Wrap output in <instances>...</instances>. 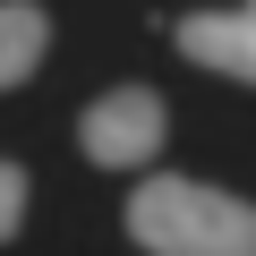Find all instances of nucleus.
I'll list each match as a JSON object with an SVG mask.
<instances>
[{"label": "nucleus", "instance_id": "obj_1", "mask_svg": "<svg viewBox=\"0 0 256 256\" xmlns=\"http://www.w3.org/2000/svg\"><path fill=\"white\" fill-rule=\"evenodd\" d=\"M128 239L146 256H256V205L205 180H137Z\"/></svg>", "mask_w": 256, "mask_h": 256}, {"label": "nucleus", "instance_id": "obj_2", "mask_svg": "<svg viewBox=\"0 0 256 256\" xmlns=\"http://www.w3.org/2000/svg\"><path fill=\"white\" fill-rule=\"evenodd\" d=\"M162 94L154 86H111L102 102H86V120H77V146H86V162H102V171H137V162H154L162 154Z\"/></svg>", "mask_w": 256, "mask_h": 256}, {"label": "nucleus", "instance_id": "obj_3", "mask_svg": "<svg viewBox=\"0 0 256 256\" xmlns=\"http://www.w3.org/2000/svg\"><path fill=\"white\" fill-rule=\"evenodd\" d=\"M180 52L196 68H222L239 86H256V9H205V18H180Z\"/></svg>", "mask_w": 256, "mask_h": 256}, {"label": "nucleus", "instance_id": "obj_4", "mask_svg": "<svg viewBox=\"0 0 256 256\" xmlns=\"http://www.w3.org/2000/svg\"><path fill=\"white\" fill-rule=\"evenodd\" d=\"M52 43V18L34 9V0H0V86H26L34 60Z\"/></svg>", "mask_w": 256, "mask_h": 256}, {"label": "nucleus", "instance_id": "obj_5", "mask_svg": "<svg viewBox=\"0 0 256 256\" xmlns=\"http://www.w3.org/2000/svg\"><path fill=\"white\" fill-rule=\"evenodd\" d=\"M18 222H26V171L0 162V239H18Z\"/></svg>", "mask_w": 256, "mask_h": 256}, {"label": "nucleus", "instance_id": "obj_6", "mask_svg": "<svg viewBox=\"0 0 256 256\" xmlns=\"http://www.w3.org/2000/svg\"><path fill=\"white\" fill-rule=\"evenodd\" d=\"M248 9H256V0H248Z\"/></svg>", "mask_w": 256, "mask_h": 256}]
</instances>
